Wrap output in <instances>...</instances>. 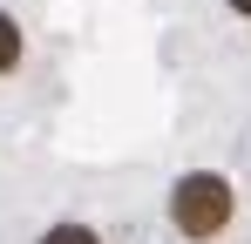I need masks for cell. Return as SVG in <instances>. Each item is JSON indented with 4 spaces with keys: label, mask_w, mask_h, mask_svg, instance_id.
Returning a JSON list of instances; mask_svg holds the SVG:
<instances>
[{
    "label": "cell",
    "mask_w": 251,
    "mask_h": 244,
    "mask_svg": "<svg viewBox=\"0 0 251 244\" xmlns=\"http://www.w3.org/2000/svg\"><path fill=\"white\" fill-rule=\"evenodd\" d=\"M231 217H238V190H231V176H217V170H183V176L170 183V231H176L183 244L224 238Z\"/></svg>",
    "instance_id": "obj_1"
},
{
    "label": "cell",
    "mask_w": 251,
    "mask_h": 244,
    "mask_svg": "<svg viewBox=\"0 0 251 244\" xmlns=\"http://www.w3.org/2000/svg\"><path fill=\"white\" fill-rule=\"evenodd\" d=\"M34 244H102V231H95V224H75V217H61V224H48Z\"/></svg>",
    "instance_id": "obj_2"
},
{
    "label": "cell",
    "mask_w": 251,
    "mask_h": 244,
    "mask_svg": "<svg viewBox=\"0 0 251 244\" xmlns=\"http://www.w3.org/2000/svg\"><path fill=\"white\" fill-rule=\"evenodd\" d=\"M21 54H27L21 21H14V14H0V75H7V68H21Z\"/></svg>",
    "instance_id": "obj_3"
},
{
    "label": "cell",
    "mask_w": 251,
    "mask_h": 244,
    "mask_svg": "<svg viewBox=\"0 0 251 244\" xmlns=\"http://www.w3.org/2000/svg\"><path fill=\"white\" fill-rule=\"evenodd\" d=\"M224 7H231V14H238V21H251V0H224Z\"/></svg>",
    "instance_id": "obj_4"
}]
</instances>
